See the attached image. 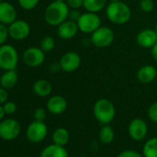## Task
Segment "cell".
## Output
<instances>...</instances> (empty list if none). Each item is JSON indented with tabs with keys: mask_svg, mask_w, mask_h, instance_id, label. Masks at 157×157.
<instances>
[{
	"mask_svg": "<svg viewBox=\"0 0 157 157\" xmlns=\"http://www.w3.org/2000/svg\"><path fill=\"white\" fill-rule=\"evenodd\" d=\"M9 99V94L3 87H0V105H4Z\"/></svg>",
	"mask_w": 157,
	"mask_h": 157,
	"instance_id": "obj_34",
	"label": "cell"
},
{
	"mask_svg": "<svg viewBox=\"0 0 157 157\" xmlns=\"http://www.w3.org/2000/svg\"><path fill=\"white\" fill-rule=\"evenodd\" d=\"M136 40L140 47L151 48L157 42V33L155 30L145 29L138 33Z\"/></svg>",
	"mask_w": 157,
	"mask_h": 157,
	"instance_id": "obj_15",
	"label": "cell"
},
{
	"mask_svg": "<svg viewBox=\"0 0 157 157\" xmlns=\"http://www.w3.org/2000/svg\"><path fill=\"white\" fill-rule=\"evenodd\" d=\"M94 115L100 123L104 125L109 124L116 115L115 105L110 100L101 98L97 100L94 105Z\"/></svg>",
	"mask_w": 157,
	"mask_h": 157,
	"instance_id": "obj_3",
	"label": "cell"
},
{
	"mask_svg": "<svg viewBox=\"0 0 157 157\" xmlns=\"http://www.w3.org/2000/svg\"><path fill=\"white\" fill-rule=\"evenodd\" d=\"M10 37L15 41L25 40L31 33L30 24L23 20H16L9 26Z\"/></svg>",
	"mask_w": 157,
	"mask_h": 157,
	"instance_id": "obj_10",
	"label": "cell"
},
{
	"mask_svg": "<svg viewBox=\"0 0 157 157\" xmlns=\"http://www.w3.org/2000/svg\"><path fill=\"white\" fill-rule=\"evenodd\" d=\"M17 20V11L14 6L7 1L0 3V23L10 25Z\"/></svg>",
	"mask_w": 157,
	"mask_h": 157,
	"instance_id": "obj_14",
	"label": "cell"
},
{
	"mask_svg": "<svg viewBox=\"0 0 157 157\" xmlns=\"http://www.w3.org/2000/svg\"><path fill=\"white\" fill-rule=\"evenodd\" d=\"M4 117H5V111L3 109V105H0V121L4 119Z\"/></svg>",
	"mask_w": 157,
	"mask_h": 157,
	"instance_id": "obj_38",
	"label": "cell"
},
{
	"mask_svg": "<svg viewBox=\"0 0 157 157\" xmlns=\"http://www.w3.org/2000/svg\"><path fill=\"white\" fill-rule=\"evenodd\" d=\"M143 157H157V137L148 140L143 146Z\"/></svg>",
	"mask_w": 157,
	"mask_h": 157,
	"instance_id": "obj_23",
	"label": "cell"
},
{
	"mask_svg": "<svg viewBox=\"0 0 157 157\" xmlns=\"http://www.w3.org/2000/svg\"><path fill=\"white\" fill-rule=\"evenodd\" d=\"M114 137H115V133H114L113 128L111 126H109L108 124L104 125V127L101 128L100 133H99L100 140L104 144H108L113 141Z\"/></svg>",
	"mask_w": 157,
	"mask_h": 157,
	"instance_id": "obj_24",
	"label": "cell"
},
{
	"mask_svg": "<svg viewBox=\"0 0 157 157\" xmlns=\"http://www.w3.org/2000/svg\"><path fill=\"white\" fill-rule=\"evenodd\" d=\"M45 52L41 47H29L27 48L23 55V62L30 67H37L41 66L45 60Z\"/></svg>",
	"mask_w": 157,
	"mask_h": 157,
	"instance_id": "obj_9",
	"label": "cell"
},
{
	"mask_svg": "<svg viewBox=\"0 0 157 157\" xmlns=\"http://www.w3.org/2000/svg\"><path fill=\"white\" fill-rule=\"evenodd\" d=\"M21 133V125L14 118H6L0 121V138L4 140H14Z\"/></svg>",
	"mask_w": 157,
	"mask_h": 157,
	"instance_id": "obj_5",
	"label": "cell"
},
{
	"mask_svg": "<svg viewBox=\"0 0 157 157\" xmlns=\"http://www.w3.org/2000/svg\"><path fill=\"white\" fill-rule=\"evenodd\" d=\"M33 117H34V120H37V121H44L45 117H46V111L44 108L43 107H39V108H36L33 112Z\"/></svg>",
	"mask_w": 157,
	"mask_h": 157,
	"instance_id": "obj_30",
	"label": "cell"
},
{
	"mask_svg": "<svg viewBox=\"0 0 157 157\" xmlns=\"http://www.w3.org/2000/svg\"><path fill=\"white\" fill-rule=\"evenodd\" d=\"M117 157H143V156L136 151L127 150V151L120 152Z\"/></svg>",
	"mask_w": 157,
	"mask_h": 157,
	"instance_id": "obj_33",
	"label": "cell"
},
{
	"mask_svg": "<svg viewBox=\"0 0 157 157\" xmlns=\"http://www.w3.org/2000/svg\"><path fill=\"white\" fill-rule=\"evenodd\" d=\"M84 0H66V3L67 6L72 10H78L83 7Z\"/></svg>",
	"mask_w": 157,
	"mask_h": 157,
	"instance_id": "obj_32",
	"label": "cell"
},
{
	"mask_svg": "<svg viewBox=\"0 0 157 157\" xmlns=\"http://www.w3.org/2000/svg\"><path fill=\"white\" fill-rule=\"evenodd\" d=\"M67 107V102L61 95H54L50 97L46 103L47 110L54 115H60L64 113Z\"/></svg>",
	"mask_w": 157,
	"mask_h": 157,
	"instance_id": "obj_16",
	"label": "cell"
},
{
	"mask_svg": "<svg viewBox=\"0 0 157 157\" xmlns=\"http://www.w3.org/2000/svg\"><path fill=\"white\" fill-rule=\"evenodd\" d=\"M40 0H18L19 5L25 10H33L39 3Z\"/></svg>",
	"mask_w": 157,
	"mask_h": 157,
	"instance_id": "obj_26",
	"label": "cell"
},
{
	"mask_svg": "<svg viewBox=\"0 0 157 157\" xmlns=\"http://www.w3.org/2000/svg\"><path fill=\"white\" fill-rule=\"evenodd\" d=\"M157 76L156 68L151 65H146L141 67L137 72V78L138 81L143 84L151 83L155 80Z\"/></svg>",
	"mask_w": 157,
	"mask_h": 157,
	"instance_id": "obj_17",
	"label": "cell"
},
{
	"mask_svg": "<svg viewBox=\"0 0 157 157\" xmlns=\"http://www.w3.org/2000/svg\"><path fill=\"white\" fill-rule=\"evenodd\" d=\"M140 8L143 12L150 13L154 9V3H153L152 0H140Z\"/></svg>",
	"mask_w": 157,
	"mask_h": 157,
	"instance_id": "obj_28",
	"label": "cell"
},
{
	"mask_svg": "<svg viewBox=\"0 0 157 157\" xmlns=\"http://www.w3.org/2000/svg\"><path fill=\"white\" fill-rule=\"evenodd\" d=\"M115 38L114 32L109 27H99L96 31L92 33L91 42L98 48H105L109 46Z\"/></svg>",
	"mask_w": 157,
	"mask_h": 157,
	"instance_id": "obj_7",
	"label": "cell"
},
{
	"mask_svg": "<svg viewBox=\"0 0 157 157\" xmlns=\"http://www.w3.org/2000/svg\"><path fill=\"white\" fill-rule=\"evenodd\" d=\"M148 131L147 124L144 120L140 118L133 119L128 126V134L130 138L134 140H143Z\"/></svg>",
	"mask_w": 157,
	"mask_h": 157,
	"instance_id": "obj_12",
	"label": "cell"
},
{
	"mask_svg": "<svg viewBox=\"0 0 157 157\" xmlns=\"http://www.w3.org/2000/svg\"><path fill=\"white\" fill-rule=\"evenodd\" d=\"M81 62H82V59H81L80 55L73 51L65 53L59 60L61 69L64 70L65 72L75 71L80 67Z\"/></svg>",
	"mask_w": 157,
	"mask_h": 157,
	"instance_id": "obj_11",
	"label": "cell"
},
{
	"mask_svg": "<svg viewBox=\"0 0 157 157\" xmlns=\"http://www.w3.org/2000/svg\"><path fill=\"white\" fill-rule=\"evenodd\" d=\"M106 1L107 0H84L83 8L88 12L97 13L105 8Z\"/></svg>",
	"mask_w": 157,
	"mask_h": 157,
	"instance_id": "obj_22",
	"label": "cell"
},
{
	"mask_svg": "<svg viewBox=\"0 0 157 157\" xmlns=\"http://www.w3.org/2000/svg\"><path fill=\"white\" fill-rule=\"evenodd\" d=\"M40 157H68V153L64 146L54 143L45 147L42 151Z\"/></svg>",
	"mask_w": 157,
	"mask_h": 157,
	"instance_id": "obj_19",
	"label": "cell"
},
{
	"mask_svg": "<svg viewBox=\"0 0 157 157\" xmlns=\"http://www.w3.org/2000/svg\"><path fill=\"white\" fill-rule=\"evenodd\" d=\"M19 81V75L16 69L5 70L0 76V86L6 90H10L16 86Z\"/></svg>",
	"mask_w": 157,
	"mask_h": 157,
	"instance_id": "obj_18",
	"label": "cell"
},
{
	"mask_svg": "<svg viewBox=\"0 0 157 157\" xmlns=\"http://www.w3.org/2000/svg\"><path fill=\"white\" fill-rule=\"evenodd\" d=\"M56 1H66V0H56Z\"/></svg>",
	"mask_w": 157,
	"mask_h": 157,
	"instance_id": "obj_41",
	"label": "cell"
},
{
	"mask_svg": "<svg viewBox=\"0 0 157 157\" xmlns=\"http://www.w3.org/2000/svg\"><path fill=\"white\" fill-rule=\"evenodd\" d=\"M47 132H48V128L44 121L34 120L28 126L26 136L31 142L38 143L45 139Z\"/></svg>",
	"mask_w": 157,
	"mask_h": 157,
	"instance_id": "obj_8",
	"label": "cell"
},
{
	"mask_svg": "<svg viewBox=\"0 0 157 157\" xmlns=\"http://www.w3.org/2000/svg\"><path fill=\"white\" fill-rule=\"evenodd\" d=\"M148 117L152 121L157 123V102L153 103L148 109Z\"/></svg>",
	"mask_w": 157,
	"mask_h": 157,
	"instance_id": "obj_31",
	"label": "cell"
},
{
	"mask_svg": "<svg viewBox=\"0 0 157 157\" xmlns=\"http://www.w3.org/2000/svg\"><path fill=\"white\" fill-rule=\"evenodd\" d=\"M19 63V54L17 49L11 44L0 45V68L2 70L16 69Z\"/></svg>",
	"mask_w": 157,
	"mask_h": 157,
	"instance_id": "obj_4",
	"label": "cell"
},
{
	"mask_svg": "<svg viewBox=\"0 0 157 157\" xmlns=\"http://www.w3.org/2000/svg\"><path fill=\"white\" fill-rule=\"evenodd\" d=\"M78 30L83 33H93L101 26L100 17L94 12H86L81 15L77 21Z\"/></svg>",
	"mask_w": 157,
	"mask_h": 157,
	"instance_id": "obj_6",
	"label": "cell"
},
{
	"mask_svg": "<svg viewBox=\"0 0 157 157\" xmlns=\"http://www.w3.org/2000/svg\"><path fill=\"white\" fill-rule=\"evenodd\" d=\"M151 56L152 57L157 61V42L154 44V45L151 48Z\"/></svg>",
	"mask_w": 157,
	"mask_h": 157,
	"instance_id": "obj_37",
	"label": "cell"
},
{
	"mask_svg": "<svg viewBox=\"0 0 157 157\" xmlns=\"http://www.w3.org/2000/svg\"><path fill=\"white\" fill-rule=\"evenodd\" d=\"M53 90L52 84L44 78H40L37 80L33 85V93L40 97H46L51 94Z\"/></svg>",
	"mask_w": 157,
	"mask_h": 157,
	"instance_id": "obj_20",
	"label": "cell"
},
{
	"mask_svg": "<svg viewBox=\"0 0 157 157\" xmlns=\"http://www.w3.org/2000/svg\"><path fill=\"white\" fill-rule=\"evenodd\" d=\"M105 13L108 20L112 23L117 25L127 23L131 17L129 7L122 1L110 2L105 10Z\"/></svg>",
	"mask_w": 157,
	"mask_h": 157,
	"instance_id": "obj_2",
	"label": "cell"
},
{
	"mask_svg": "<svg viewBox=\"0 0 157 157\" xmlns=\"http://www.w3.org/2000/svg\"><path fill=\"white\" fill-rule=\"evenodd\" d=\"M111 2H117V1H121V0H110Z\"/></svg>",
	"mask_w": 157,
	"mask_h": 157,
	"instance_id": "obj_39",
	"label": "cell"
},
{
	"mask_svg": "<svg viewBox=\"0 0 157 157\" xmlns=\"http://www.w3.org/2000/svg\"><path fill=\"white\" fill-rule=\"evenodd\" d=\"M80 31L78 23L71 20H67L57 26V34L63 40L72 39Z\"/></svg>",
	"mask_w": 157,
	"mask_h": 157,
	"instance_id": "obj_13",
	"label": "cell"
},
{
	"mask_svg": "<svg viewBox=\"0 0 157 157\" xmlns=\"http://www.w3.org/2000/svg\"><path fill=\"white\" fill-rule=\"evenodd\" d=\"M52 140L55 144L65 146L69 140V133L65 128H56L52 135Z\"/></svg>",
	"mask_w": 157,
	"mask_h": 157,
	"instance_id": "obj_21",
	"label": "cell"
},
{
	"mask_svg": "<svg viewBox=\"0 0 157 157\" xmlns=\"http://www.w3.org/2000/svg\"><path fill=\"white\" fill-rule=\"evenodd\" d=\"M1 2H3V0H0V3H1Z\"/></svg>",
	"mask_w": 157,
	"mask_h": 157,
	"instance_id": "obj_42",
	"label": "cell"
},
{
	"mask_svg": "<svg viewBox=\"0 0 157 157\" xmlns=\"http://www.w3.org/2000/svg\"><path fill=\"white\" fill-rule=\"evenodd\" d=\"M69 7L65 1H53L44 10V21L51 26H58L67 20Z\"/></svg>",
	"mask_w": 157,
	"mask_h": 157,
	"instance_id": "obj_1",
	"label": "cell"
},
{
	"mask_svg": "<svg viewBox=\"0 0 157 157\" xmlns=\"http://www.w3.org/2000/svg\"><path fill=\"white\" fill-rule=\"evenodd\" d=\"M9 37H10V33H9L8 25L0 23V45L5 44Z\"/></svg>",
	"mask_w": 157,
	"mask_h": 157,
	"instance_id": "obj_27",
	"label": "cell"
},
{
	"mask_svg": "<svg viewBox=\"0 0 157 157\" xmlns=\"http://www.w3.org/2000/svg\"><path fill=\"white\" fill-rule=\"evenodd\" d=\"M155 32H156V33H157V23H156V26H155Z\"/></svg>",
	"mask_w": 157,
	"mask_h": 157,
	"instance_id": "obj_40",
	"label": "cell"
},
{
	"mask_svg": "<svg viewBox=\"0 0 157 157\" xmlns=\"http://www.w3.org/2000/svg\"><path fill=\"white\" fill-rule=\"evenodd\" d=\"M81 15H82V13H81L80 11H78V10H72L71 11H69L68 18H69V20H71V21L77 22V21H78V19H80Z\"/></svg>",
	"mask_w": 157,
	"mask_h": 157,
	"instance_id": "obj_35",
	"label": "cell"
},
{
	"mask_svg": "<svg viewBox=\"0 0 157 157\" xmlns=\"http://www.w3.org/2000/svg\"><path fill=\"white\" fill-rule=\"evenodd\" d=\"M3 109L5 111V114L12 115L17 111V105H16V103H14L12 101H7L3 105Z\"/></svg>",
	"mask_w": 157,
	"mask_h": 157,
	"instance_id": "obj_29",
	"label": "cell"
},
{
	"mask_svg": "<svg viewBox=\"0 0 157 157\" xmlns=\"http://www.w3.org/2000/svg\"><path fill=\"white\" fill-rule=\"evenodd\" d=\"M60 69H61V67H60V64L59 63H54V64L50 65V67H49V70L51 72H53V73L57 72Z\"/></svg>",
	"mask_w": 157,
	"mask_h": 157,
	"instance_id": "obj_36",
	"label": "cell"
},
{
	"mask_svg": "<svg viewBox=\"0 0 157 157\" xmlns=\"http://www.w3.org/2000/svg\"><path fill=\"white\" fill-rule=\"evenodd\" d=\"M40 47L44 51V52H50L54 49L55 47V40L52 36H44L40 44Z\"/></svg>",
	"mask_w": 157,
	"mask_h": 157,
	"instance_id": "obj_25",
	"label": "cell"
}]
</instances>
